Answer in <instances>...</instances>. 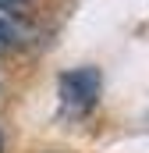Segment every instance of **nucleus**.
<instances>
[{
  "instance_id": "1",
  "label": "nucleus",
  "mask_w": 149,
  "mask_h": 153,
  "mask_svg": "<svg viewBox=\"0 0 149 153\" xmlns=\"http://www.w3.org/2000/svg\"><path fill=\"white\" fill-rule=\"evenodd\" d=\"M103 93V75L100 68L85 64V68H68L57 75V96H60V111L68 117H85Z\"/></svg>"
},
{
  "instance_id": "2",
  "label": "nucleus",
  "mask_w": 149,
  "mask_h": 153,
  "mask_svg": "<svg viewBox=\"0 0 149 153\" xmlns=\"http://www.w3.org/2000/svg\"><path fill=\"white\" fill-rule=\"evenodd\" d=\"M18 46H21V29H18V18L0 14V57H11Z\"/></svg>"
},
{
  "instance_id": "3",
  "label": "nucleus",
  "mask_w": 149,
  "mask_h": 153,
  "mask_svg": "<svg viewBox=\"0 0 149 153\" xmlns=\"http://www.w3.org/2000/svg\"><path fill=\"white\" fill-rule=\"evenodd\" d=\"M36 11V0H0V14H11V18H25Z\"/></svg>"
},
{
  "instance_id": "4",
  "label": "nucleus",
  "mask_w": 149,
  "mask_h": 153,
  "mask_svg": "<svg viewBox=\"0 0 149 153\" xmlns=\"http://www.w3.org/2000/svg\"><path fill=\"white\" fill-rule=\"evenodd\" d=\"M0 153H4V132H0Z\"/></svg>"
},
{
  "instance_id": "5",
  "label": "nucleus",
  "mask_w": 149,
  "mask_h": 153,
  "mask_svg": "<svg viewBox=\"0 0 149 153\" xmlns=\"http://www.w3.org/2000/svg\"><path fill=\"white\" fill-rule=\"evenodd\" d=\"M0 100H4V85H0Z\"/></svg>"
}]
</instances>
